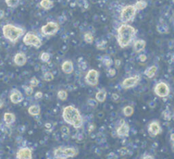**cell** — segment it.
<instances>
[{
    "mask_svg": "<svg viewBox=\"0 0 174 159\" xmlns=\"http://www.w3.org/2000/svg\"><path fill=\"white\" fill-rule=\"evenodd\" d=\"M137 31L131 25L122 24L117 30V42L119 46L124 48L130 44L135 37Z\"/></svg>",
    "mask_w": 174,
    "mask_h": 159,
    "instance_id": "6da1fadb",
    "label": "cell"
},
{
    "mask_svg": "<svg viewBox=\"0 0 174 159\" xmlns=\"http://www.w3.org/2000/svg\"><path fill=\"white\" fill-rule=\"evenodd\" d=\"M63 118L66 123L76 129H79L83 124V120L79 110L72 106H68L63 109Z\"/></svg>",
    "mask_w": 174,
    "mask_h": 159,
    "instance_id": "7a4b0ae2",
    "label": "cell"
},
{
    "mask_svg": "<svg viewBox=\"0 0 174 159\" xmlns=\"http://www.w3.org/2000/svg\"><path fill=\"white\" fill-rule=\"evenodd\" d=\"M2 33L6 40L15 44L24 35L25 32L22 28L17 27L12 24H7L2 28Z\"/></svg>",
    "mask_w": 174,
    "mask_h": 159,
    "instance_id": "3957f363",
    "label": "cell"
},
{
    "mask_svg": "<svg viewBox=\"0 0 174 159\" xmlns=\"http://www.w3.org/2000/svg\"><path fill=\"white\" fill-rule=\"evenodd\" d=\"M137 13V9L134 5H128L123 8L120 14V19L123 24H127L128 22H130L134 20Z\"/></svg>",
    "mask_w": 174,
    "mask_h": 159,
    "instance_id": "277c9868",
    "label": "cell"
},
{
    "mask_svg": "<svg viewBox=\"0 0 174 159\" xmlns=\"http://www.w3.org/2000/svg\"><path fill=\"white\" fill-rule=\"evenodd\" d=\"M22 42L26 46H32L36 48H40L42 44L40 38L32 32H27L25 35Z\"/></svg>",
    "mask_w": 174,
    "mask_h": 159,
    "instance_id": "5b68a950",
    "label": "cell"
},
{
    "mask_svg": "<svg viewBox=\"0 0 174 159\" xmlns=\"http://www.w3.org/2000/svg\"><path fill=\"white\" fill-rule=\"evenodd\" d=\"M154 92L158 97L163 98L169 96L170 93V89L169 86L164 82H160L155 85Z\"/></svg>",
    "mask_w": 174,
    "mask_h": 159,
    "instance_id": "8992f818",
    "label": "cell"
},
{
    "mask_svg": "<svg viewBox=\"0 0 174 159\" xmlns=\"http://www.w3.org/2000/svg\"><path fill=\"white\" fill-rule=\"evenodd\" d=\"M59 29V25L57 22H48L41 28V32L44 35H53L58 32Z\"/></svg>",
    "mask_w": 174,
    "mask_h": 159,
    "instance_id": "52a82bcc",
    "label": "cell"
},
{
    "mask_svg": "<svg viewBox=\"0 0 174 159\" xmlns=\"http://www.w3.org/2000/svg\"><path fill=\"white\" fill-rule=\"evenodd\" d=\"M99 74L97 70L92 69L87 72L85 76L86 82L90 86H96L99 82Z\"/></svg>",
    "mask_w": 174,
    "mask_h": 159,
    "instance_id": "ba28073f",
    "label": "cell"
},
{
    "mask_svg": "<svg viewBox=\"0 0 174 159\" xmlns=\"http://www.w3.org/2000/svg\"><path fill=\"white\" fill-rule=\"evenodd\" d=\"M116 135L119 137H129L130 133V127L124 120L120 121V124L116 129Z\"/></svg>",
    "mask_w": 174,
    "mask_h": 159,
    "instance_id": "9c48e42d",
    "label": "cell"
},
{
    "mask_svg": "<svg viewBox=\"0 0 174 159\" xmlns=\"http://www.w3.org/2000/svg\"><path fill=\"white\" fill-rule=\"evenodd\" d=\"M141 77L139 75H135L134 76H130L129 78H125L121 84V86L124 89H129L133 88L137 85L140 82Z\"/></svg>",
    "mask_w": 174,
    "mask_h": 159,
    "instance_id": "30bf717a",
    "label": "cell"
},
{
    "mask_svg": "<svg viewBox=\"0 0 174 159\" xmlns=\"http://www.w3.org/2000/svg\"><path fill=\"white\" fill-rule=\"evenodd\" d=\"M162 132V127L158 121L151 122L148 126V133L151 137H154Z\"/></svg>",
    "mask_w": 174,
    "mask_h": 159,
    "instance_id": "8fae6325",
    "label": "cell"
},
{
    "mask_svg": "<svg viewBox=\"0 0 174 159\" xmlns=\"http://www.w3.org/2000/svg\"><path fill=\"white\" fill-rule=\"evenodd\" d=\"M16 159H32V151L29 148H21L17 151Z\"/></svg>",
    "mask_w": 174,
    "mask_h": 159,
    "instance_id": "7c38bea8",
    "label": "cell"
},
{
    "mask_svg": "<svg viewBox=\"0 0 174 159\" xmlns=\"http://www.w3.org/2000/svg\"><path fill=\"white\" fill-rule=\"evenodd\" d=\"M10 99L12 104H17L23 101L24 97L19 91H18L17 89H13L10 93Z\"/></svg>",
    "mask_w": 174,
    "mask_h": 159,
    "instance_id": "4fadbf2b",
    "label": "cell"
},
{
    "mask_svg": "<svg viewBox=\"0 0 174 159\" xmlns=\"http://www.w3.org/2000/svg\"><path fill=\"white\" fill-rule=\"evenodd\" d=\"M27 56L23 52H18L14 57V62L17 66L22 67L27 63Z\"/></svg>",
    "mask_w": 174,
    "mask_h": 159,
    "instance_id": "5bb4252c",
    "label": "cell"
},
{
    "mask_svg": "<svg viewBox=\"0 0 174 159\" xmlns=\"http://www.w3.org/2000/svg\"><path fill=\"white\" fill-rule=\"evenodd\" d=\"M146 42L144 40H138L135 42L134 44V50L135 52L140 53L145 49Z\"/></svg>",
    "mask_w": 174,
    "mask_h": 159,
    "instance_id": "9a60e30c",
    "label": "cell"
},
{
    "mask_svg": "<svg viewBox=\"0 0 174 159\" xmlns=\"http://www.w3.org/2000/svg\"><path fill=\"white\" fill-rule=\"evenodd\" d=\"M61 70L66 74H70L74 71V65L71 61H65L61 65Z\"/></svg>",
    "mask_w": 174,
    "mask_h": 159,
    "instance_id": "2e32d148",
    "label": "cell"
},
{
    "mask_svg": "<svg viewBox=\"0 0 174 159\" xmlns=\"http://www.w3.org/2000/svg\"><path fill=\"white\" fill-rule=\"evenodd\" d=\"M63 148V152L65 153V154L68 158H73L75 157V156L78 154V151L77 149L74 148H71V147H65Z\"/></svg>",
    "mask_w": 174,
    "mask_h": 159,
    "instance_id": "e0dca14e",
    "label": "cell"
},
{
    "mask_svg": "<svg viewBox=\"0 0 174 159\" xmlns=\"http://www.w3.org/2000/svg\"><path fill=\"white\" fill-rule=\"evenodd\" d=\"M4 120L7 125H10L15 122L16 117H15V115L12 114V113L6 112L4 115Z\"/></svg>",
    "mask_w": 174,
    "mask_h": 159,
    "instance_id": "ac0fdd59",
    "label": "cell"
},
{
    "mask_svg": "<svg viewBox=\"0 0 174 159\" xmlns=\"http://www.w3.org/2000/svg\"><path fill=\"white\" fill-rule=\"evenodd\" d=\"M157 67L156 65H152L144 71V75L148 78H152L157 74Z\"/></svg>",
    "mask_w": 174,
    "mask_h": 159,
    "instance_id": "d6986e66",
    "label": "cell"
},
{
    "mask_svg": "<svg viewBox=\"0 0 174 159\" xmlns=\"http://www.w3.org/2000/svg\"><path fill=\"white\" fill-rule=\"evenodd\" d=\"M107 97V92L105 89H101L99 91L95 94V99L98 102L103 103L105 101Z\"/></svg>",
    "mask_w": 174,
    "mask_h": 159,
    "instance_id": "ffe728a7",
    "label": "cell"
},
{
    "mask_svg": "<svg viewBox=\"0 0 174 159\" xmlns=\"http://www.w3.org/2000/svg\"><path fill=\"white\" fill-rule=\"evenodd\" d=\"M54 156L56 159H67L68 157L63 152V147H58L54 151Z\"/></svg>",
    "mask_w": 174,
    "mask_h": 159,
    "instance_id": "44dd1931",
    "label": "cell"
},
{
    "mask_svg": "<svg viewBox=\"0 0 174 159\" xmlns=\"http://www.w3.org/2000/svg\"><path fill=\"white\" fill-rule=\"evenodd\" d=\"M40 107L38 105H33L31 106L29 108H28V113L31 115V116H35L38 115H40Z\"/></svg>",
    "mask_w": 174,
    "mask_h": 159,
    "instance_id": "7402d4cb",
    "label": "cell"
},
{
    "mask_svg": "<svg viewBox=\"0 0 174 159\" xmlns=\"http://www.w3.org/2000/svg\"><path fill=\"white\" fill-rule=\"evenodd\" d=\"M40 6L45 10H50L54 6V3L51 0H42L40 2Z\"/></svg>",
    "mask_w": 174,
    "mask_h": 159,
    "instance_id": "603a6c76",
    "label": "cell"
},
{
    "mask_svg": "<svg viewBox=\"0 0 174 159\" xmlns=\"http://www.w3.org/2000/svg\"><path fill=\"white\" fill-rule=\"evenodd\" d=\"M122 112H123V114L125 116L130 117V116H131L133 114H134V108L130 106H127L124 107Z\"/></svg>",
    "mask_w": 174,
    "mask_h": 159,
    "instance_id": "cb8c5ba5",
    "label": "cell"
},
{
    "mask_svg": "<svg viewBox=\"0 0 174 159\" xmlns=\"http://www.w3.org/2000/svg\"><path fill=\"white\" fill-rule=\"evenodd\" d=\"M147 2L145 0H140L134 4V6L137 10H142L147 7Z\"/></svg>",
    "mask_w": 174,
    "mask_h": 159,
    "instance_id": "d4e9b609",
    "label": "cell"
},
{
    "mask_svg": "<svg viewBox=\"0 0 174 159\" xmlns=\"http://www.w3.org/2000/svg\"><path fill=\"white\" fill-rule=\"evenodd\" d=\"M20 0H5L6 4L9 8H14L18 6Z\"/></svg>",
    "mask_w": 174,
    "mask_h": 159,
    "instance_id": "484cf974",
    "label": "cell"
},
{
    "mask_svg": "<svg viewBox=\"0 0 174 159\" xmlns=\"http://www.w3.org/2000/svg\"><path fill=\"white\" fill-rule=\"evenodd\" d=\"M162 115H163V119L166 120V121H170L171 118H172V115H171V113L170 110H164V111H163L162 113Z\"/></svg>",
    "mask_w": 174,
    "mask_h": 159,
    "instance_id": "4316f807",
    "label": "cell"
},
{
    "mask_svg": "<svg viewBox=\"0 0 174 159\" xmlns=\"http://www.w3.org/2000/svg\"><path fill=\"white\" fill-rule=\"evenodd\" d=\"M102 62H103L104 65L107 67V68H110L113 64V61L109 56H104L103 59H102Z\"/></svg>",
    "mask_w": 174,
    "mask_h": 159,
    "instance_id": "83f0119b",
    "label": "cell"
},
{
    "mask_svg": "<svg viewBox=\"0 0 174 159\" xmlns=\"http://www.w3.org/2000/svg\"><path fill=\"white\" fill-rule=\"evenodd\" d=\"M40 58L43 61V62L47 63V62H48V61H50V55L49 53L46 52H42L40 55Z\"/></svg>",
    "mask_w": 174,
    "mask_h": 159,
    "instance_id": "f1b7e54d",
    "label": "cell"
},
{
    "mask_svg": "<svg viewBox=\"0 0 174 159\" xmlns=\"http://www.w3.org/2000/svg\"><path fill=\"white\" fill-rule=\"evenodd\" d=\"M157 29L160 33H166L168 32L167 26L164 24H160L157 25Z\"/></svg>",
    "mask_w": 174,
    "mask_h": 159,
    "instance_id": "f546056e",
    "label": "cell"
},
{
    "mask_svg": "<svg viewBox=\"0 0 174 159\" xmlns=\"http://www.w3.org/2000/svg\"><path fill=\"white\" fill-rule=\"evenodd\" d=\"M57 97L59 99L62 100V101H65V100H66L68 98V93L65 91L61 90V91L58 92Z\"/></svg>",
    "mask_w": 174,
    "mask_h": 159,
    "instance_id": "4dcf8cb0",
    "label": "cell"
},
{
    "mask_svg": "<svg viewBox=\"0 0 174 159\" xmlns=\"http://www.w3.org/2000/svg\"><path fill=\"white\" fill-rule=\"evenodd\" d=\"M84 40L86 43L92 44L94 41V37H93V35L91 34V33H85V35H84Z\"/></svg>",
    "mask_w": 174,
    "mask_h": 159,
    "instance_id": "1f68e13d",
    "label": "cell"
},
{
    "mask_svg": "<svg viewBox=\"0 0 174 159\" xmlns=\"http://www.w3.org/2000/svg\"><path fill=\"white\" fill-rule=\"evenodd\" d=\"M43 78L45 81L50 82L52 81V80H54V76L52 73L50 72V71H47V72H45L44 74Z\"/></svg>",
    "mask_w": 174,
    "mask_h": 159,
    "instance_id": "d6a6232c",
    "label": "cell"
},
{
    "mask_svg": "<svg viewBox=\"0 0 174 159\" xmlns=\"http://www.w3.org/2000/svg\"><path fill=\"white\" fill-rule=\"evenodd\" d=\"M22 88L25 90V93H26L27 95L28 96H30L32 95L34 93V88H33L32 86H22Z\"/></svg>",
    "mask_w": 174,
    "mask_h": 159,
    "instance_id": "836d02e7",
    "label": "cell"
},
{
    "mask_svg": "<svg viewBox=\"0 0 174 159\" xmlns=\"http://www.w3.org/2000/svg\"><path fill=\"white\" fill-rule=\"evenodd\" d=\"M106 46H107V42H106V41L102 40L101 42H100L99 43L97 44V47L99 50H104L105 48H106Z\"/></svg>",
    "mask_w": 174,
    "mask_h": 159,
    "instance_id": "e575fe53",
    "label": "cell"
},
{
    "mask_svg": "<svg viewBox=\"0 0 174 159\" xmlns=\"http://www.w3.org/2000/svg\"><path fill=\"white\" fill-rule=\"evenodd\" d=\"M29 83H30V86L34 88V87L38 86V84H39V80H38L35 77H33V78L31 79Z\"/></svg>",
    "mask_w": 174,
    "mask_h": 159,
    "instance_id": "d590c367",
    "label": "cell"
},
{
    "mask_svg": "<svg viewBox=\"0 0 174 159\" xmlns=\"http://www.w3.org/2000/svg\"><path fill=\"white\" fill-rule=\"evenodd\" d=\"M97 102L98 101H97L95 99H90L87 101V104H88V106H90L93 107H95L97 106V105H98V103H97Z\"/></svg>",
    "mask_w": 174,
    "mask_h": 159,
    "instance_id": "8d00e7d4",
    "label": "cell"
},
{
    "mask_svg": "<svg viewBox=\"0 0 174 159\" xmlns=\"http://www.w3.org/2000/svg\"><path fill=\"white\" fill-rule=\"evenodd\" d=\"M78 63H79V68H80V70H85L87 68V65L85 61L83 60L81 61V58H80V59H78Z\"/></svg>",
    "mask_w": 174,
    "mask_h": 159,
    "instance_id": "74e56055",
    "label": "cell"
},
{
    "mask_svg": "<svg viewBox=\"0 0 174 159\" xmlns=\"http://www.w3.org/2000/svg\"><path fill=\"white\" fill-rule=\"evenodd\" d=\"M130 152L129 150L127 148H121V149L119 150V153L121 154V155L122 156H124V155H127V154H129Z\"/></svg>",
    "mask_w": 174,
    "mask_h": 159,
    "instance_id": "f35d334b",
    "label": "cell"
},
{
    "mask_svg": "<svg viewBox=\"0 0 174 159\" xmlns=\"http://www.w3.org/2000/svg\"><path fill=\"white\" fill-rule=\"evenodd\" d=\"M61 131L62 132L63 135H67L69 134V133H70V129H69V128L65 127V126H63L61 127Z\"/></svg>",
    "mask_w": 174,
    "mask_h": 159,
    "instance_id": "ab89813d",
    "label": "cell"
},
{
    "mask_svg": "<svg viewBox=\"0 0 174 159\" xmlns=\"http://www.w3.org/2000/svg\"><path fill=\"white\" fill-rule=\"evenodd\" d=\"M116 71L115 69L110 68L108 71V74L110 75V76H111V77L114 76L115 75H116Z\"/></svg>",
    "mask_w": 174,
    "mask_h": 159,
    "instance_id": "60d3db41",
    "label": "cell"
},
{
    "mask_svg": "<svg viewBox=\"0 0 174 159\" xmlns=\"http://www.w3.org/2000/svg\"><path fill=\"white\" fill-rule=\"evenodd\" d=\"M42 97H43V93L40 91H38L37 93L35 94V99H40L42 98Z\"/></svg>",
    "mask_w": 174,
    "mask_h": 159,
    "instance_id": "b9f144b4",
    "label": "cell"
},
{
    "mask_svg": "<svg viewBox=\"0 0 174 159\" xmlns=\"http://www.w3.org/2000/svg\"><path fill=\"white\" fill-rule=\"evenodd\" d=\"M139 58H140V61H142V62H144V61H146L147 59V56L146 55H144V54H142V55H140L139 56Z\"/></svg>",
    "mask_w": 174,
    "mask_h": 159,
    "instance_id": "7bdbcfd3",
    "label": "cell"
},
{
    "mask_svg": "<svg viewBox=\"0 0 174 159\" xmlns=\"http://www.w3.org/2000/svg\"><path fill=\"white\" fill-rule=\"evenodd\" d=\"M142 159H154V157L152 155L150 154H146L143 156Z\"/></svg>",
    "mask_w": 174,
    "mask_h": 159,
    "instance_id": "ee69618b",
    "label": "cell"
},
{
    "mask_svg": "<svg viewBox=\"0 0 174 159\" xmlns=\"http://www.w3.org/2000/svg\"><path fill=\"white\" fill-rule=\"evenodd\" d=\"M112 99H113L114 101H117V100H118L119 99V95L118 94L116 93H113L112 94Z\"/></svg>",
    "mask_w": 174,
    "mask_h": 159,
    "instance_id": "f6af8a7d",
    "label": "cell"
},
{
    "mask_svg": "<svg viewBox=\"0 0 174 159\" xmlns=\"http://www.w3.org/2000/svg\"><path fill=\"white\" fill-rule=\"evenodd\" d=\"M114 64H115V66H116V68H119L120 65H121V61H120L119 59H116L114 61Z\"/></svg>",
    "mask_w": 174,
    "mask_h": 159,
    "instance_id": "bcb514c9",
    "label": "cell"
},
{
    "mask_svg": "<svg viewBox=\"0 0 174 159\" xmlns=\"http://www.w3.org/2000/svg\"><path fill=\"white\" fill-rule=\"evenodd\" d=\"M19 129L20 133H23L25 130V126H23V125H21V126H19V129Z\"/></svg>",
    "mask_w": 174,
    "mask_h": 159,
    "instance_id": "7dc6e473",
    "label": "cell"
},
{
    "mask_svg": "<svg viewBox=\"0 0 174 159\" xmlns=\"http://www.w3.org/2000/svg\"><path fill=\"white\" fill-rule=\"evenodd\" d=\"M94 125L93 124H91L89 125V127H88V131L89 132H91V131H93V130H94Z\"/></svg>",
    "mask_w": 174,
    "mask_h": 159,
    "instance_id": "c3c4849f",
    "label": "cell"
},
{
    "mask_svg": "<svg viewBox=\"0 0 174 159\" xmlns=\"http://www.w3.org/2000/svg\"><path fill=\"white\" fill-rule=\"evenodd\" d=\"M4 15H5V13H4V12L3 11V10H0V19H2V18H4Z\"/></svg>",
    "mask_w": 174,
    "mask_h": 159,
    "instance_id": "681fc988",
    "label": "cell"
},
{
    "mask_svg": "<svg viewBox=\"0 0 174 159\" xmlns=\"http://www.w3.org/2000/svg\"><path fill=\"white\" fill-rule=\"evenodd\" d=\"M170 140L172 142H174V133H171V135H170Z\"/></svg>",
    "mask_w": 174,
    "mask_h": 159,
    "instance_id": "f907efd6",
    "label": "cell"
},
{
    "mask_svg": "<svg viewBox=\"0 0 174 159\" xmlns=\"http://www.w3.org/2000/svg\"><path fill=\"white\" fill-rule=\"evenodd\" d=\"M45 126L47 128V129H50V128L51 127V124L50 123H46V124H45Z\"/></svg>",
    "mask_w": 174,
    "mask_h": 159,
    "instance_id": "816d5d0a",
    "label": "cell"
},
{
    "mask_svg": "<svg viewBox=\"0 0 174 159\" xmlns=\"http://www.w3.org/2000/svg\"><path fill=\"white\" fill-rule=\"evenodd\" d=\"M3 106H4V104H3V102H2L1 100H0V109L2 108V107H3Z\"/></svg>",
    "mask_w": 174,
    "mask_h": 159,
    "instance_id": "f5cc1de1",
    "label": "cell"
},
{
    "mask_svg": "<svg viewBox=\"0 0 174 159\" xmlns=\"http://www.w3.org/2000/svg\"><path fill=\"white\" fill-rule=\"evenodd\" d=\"M171 148H172V150H173V152H174V142H172V146H171Z\"/></svg>",
    "mask_w": 174,
    "mask_h": 159,
    "instance_id": "db71d44e",
    "label": "cell"
},
{
    "mask_svg": "<svg viewBox=\"0 0 174 159\" xmlns=\"http://www.w3.org/2000/svg\"><path fill=\"white\" fill-rule=\"evenodd\" d=\"M173 116H174V115H173Z\"/></svg>",
    "mask_w": 174,
    "mask_h": 159,
    "instance_id": "11a10c76",
    "label": "cell"
}]
</instances>
